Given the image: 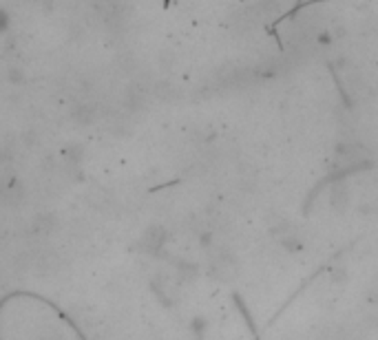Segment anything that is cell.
<instances>
[{
  "label": "cell",
  "mask_w": 378,
  "mask_h": 340,
  "mask_svg": "<svg viewBox=\"0 0 378 340\" xmlns=\"http://www.w3.org/2000/svg\"><path fill=\"white\" fill-rule=\"evenodd\" d=\"M0 201L5 206H20L25 201V184L18 175L0 172Z\"/></svg>",
  "instance_id": "obj_1"
},
{
  "label": "cell",
  "mask_w": 378,
  "mask_h": 340,
  "mask_svg": "<svg viewBox=\"0 0 378 340\" xmlns=\"http://www.w3.org/2000/svg\"><path fill=\"white\" fill-rule=\"evenodd\" d=\"M164 243V230L158 228V225H153L144 232V239H142V245L144 250H148V252H155V250H160Z\"/></svg>",
  "instance_id": "obj_2"
},
{
  "label": "cell",
  "mask_w": 378,
  "mask_h": 340,
  "mask_svg": "<svg viewBox=\"0 0 378 340\" xmlns=\"http://www.w3.org/2000/svg\"><path fill=\"white\" fill-rule=\"evenodd\" d=\"M9 164H11V148L7 141H0V172H5Z\"/></svg>",
  "instance_id": "obj_3"
},
{
  "label": "cell",
  "mask_w": 378,
  "mask_h": 340,
  "mask_svg": "<svg viewBox=\"0 0 378 340\" xmlns=\"http://www.w3.org/2000/svg\"><path fill=\"white\" fill-rule=\"evenodd\" d=\"M7 27H9V13L0 7V31H5Z\"/></svg>",
  "instance_id": "obj_4"
}]
</instances>
